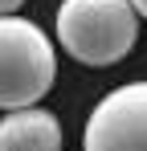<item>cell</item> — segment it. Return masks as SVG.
<instances>
[{"label": "cell", "mask_w": 147, "mask_h": 151, "mask_svg": "<svg viewBox=\"0 0 147 151\" xmlns=\"http://www.w3.org/2000/svg\"><path fill=\"white\" fill-rule=\"evenodd\" d=\"M53 37L74 61L102 70L135 49L139 12L131 0H61Z\"/></svg>", "instance_id": "6da1fadb"}, {"label": "cell", "mask_w": 147, "mask_h": 151, "mask_svg": "<svg viewBox=\"0 0 147 151\" xmlns=\"http://www.w3.org/2000/svg\"><path fill=\"white\" fill-rule=\"evenodd\" d=\"M57 53L33 21L17 12L0 17V110L37 106L53 90Z\"/></svg>", "instance_id": "7a4b0ae2"}, {"label": "cell", "mask_w": 147, "mask_h": 151, "mask_svg": "<svg viewBox=\"0 0 147 151\" xmlns=\"http://www.w3.org/2000/svg\"><path fill=\"white\" fill-rule=\"evenodd\" d=\"M82 151H147V82L110 90L86 114Z\"/></svg>", "instance_id": "3957f363"}, {"label": "cell", "mask_w": 147, "mask_h": 151, "mask_svg": "<svg viewBox=\"0 0 147 151\" xmlns=\"http://www.w3.org/2000/svg\"><path fill=\"white\" fill-rule=\"evenodd\" d=\"M0 151H61V123L45 106L4 110L0 119Z\"/></svg>", "instance_id": "277c9868"}, {"label": "cell", "mask_w": 147, "mask_h": 151, "mask_svg": "<svg viewBox=\"0 0 147 151\" xmlns=\"http://www.w3.org/2000/svg\"><path fill=\"white\" fill-rule=\"evenodd\" d=\"M24 0H0V17H8V12H17Z\"/></svg>", "instance_id": "5b68a950"}, {"label": "cell", "mask_w": 147, "mask_h": 151, "mask_svg": "<svg viewBox=\"0 0 147 151\" xmlns=\"http://www.w3.org/2000/svg\"><path fill=\"white\" fill-rule=\"evenodd\" d=\"M131 4H135V12H139V17L147 21V0H131Z\"/></svg>", "instance_id": "8992f818"}]
</instances>
